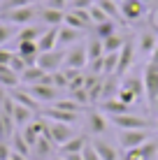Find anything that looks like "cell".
<instances>
[{
    "label": "cell",
    "instance_id": "obj_1",
    "mask_svg": "<svg viewBox=\"0 0 158 160\" xmlns=\"http://www.w3.org/2000/svg\"><path fill=\"white\" fill-rule=\"evenodd\" d=\"M37 9L40 7H35V5L14 7V9H7V12H0V19L12 26H30L33 21H37Z\"/></svg>",
    "mask_w": 158,
    "mask_h": 160
},
{
    "label": "cell",
    "instance_id": "obj_2",
    "mask_svg": "<svg viewBox=\"0 0 158 160\" xmlns=\"http://www.w3.org/2000/svg\"><path fill=\"white\" fill-rule=\"evenodd\" d=\"M44 135L58 148H61L65 142H70L77 132H74V128H72V125H68V123H58V121H47L44 118Z\"/></svg>",
    "mask_w": 158,
    "mask_h": 160
},
{
    "label": "cell",
    "instance_id": "obj_3",
    "mask_svg": "<svg viewBox=\"0 0 158 160\" xmlns=\"http://www.w3.org/2000/svg\"><path fill=\"white\" fill-rule=\"evenodd\" d=\"M151 139L149 128H135V130H119V146L123 151H133V148L142 146L144 142Z\"/></svg>",
    "mask_w": 158,
    "mask_h": 160
},
{
    "label": "cell",
    "instance_id": "obj_4",
    "mask_svg": "<svg viewBox=\"0 0 158 160\" xmlns=\"http://www.w3.org/2000/svg\"><path fill=\"white\" fill-rule=\"evenodd\" d=\"M84 128L91 137H102L110 128V116H105L100 109H91L84 114Z\"/></svg>",
    "mask_w": 158,
    "mask_h": 160
},
{
    "label": "cell",
    "instance_id": "obj_5",
    "mask_svg": "<svg viewBox=\"0 0 158 160\" xmlns=\"http://www.w3.org/2000/svg\"><path fill=\"white\" fill-rule=\"evenodd\" d=\"M63 63H65V49H54V51H42L37 56V65L44 70L47 74L51 72H58L63 70Z\"/></svg>",
    "mask_w": 158,
    "mask_h": 160
},
{
    "label": "cell",
    "instance_id": "obj_6",
    "mask_svg": "<svg viewBox=\"0 0 158 160\" xmlns=\"http://www.w3.org/2000/svg\"><path fill=\"white\" fill-rule=\"evenodd\" d=\"M119 9H121V19L130 21V23H137L140 19L149 14V7L140 0H119Z\"/></svg>",
    "mask_w": 158,
    "mask_h": 160
},
{
    "label": "cell",
    "instance_id": "obj_7",
    "mask_svg": "<svg viewBox=\"0 0 158 160\" xmlns=\"http://www.w3.org/2000/svg\"><path fill=\"white\" fill-rule=\"evenodd\" d=\"M149 26H151V28H146L142 35L137 37V49L142 51V56H146V58H151L154 49L158 47V32H156V19H154V14L149 16Z\"/></svg>",
    "mask_w": 158,
    "mask_h": 160
},
{
    "label": "cell",
    "instance_id": "obj_8",
    "mask_svg": "<svg viewBox=\"0 0 158 160\" xmlns=\"http://www.w3.org/2000/svg\"><path fill=\"white\" fill-rule=\"evenodd\" d=\"M142 81H144V95H146V102H154L158 98V65L156 63H146L144 72H142Z\"/></svg>",
    "mask_w": 158,
    "mask_h": 160
},
{
    "label": "cell",
    "instance_id": "obj_9",
    "mask_svg": "<svg viewBox=\"0 0 158 160\" xmlns=\"http://www.w3.org/2000/svg\"><path fill=\"white\" fill-rule=\"evenodd\" d=\"M89 65V56H86V44H74V47L65 49V63L63 68H70V70H84Z\"/></svg>",
    "mask_w": 158,
    "mask_h": 160
},
{
    "label": "cell",
    "instance_id": "obj_10",
    "mask_svg": "<svg viewBox=\"0 0 158 160\" xmlns=\"http://www.w3.org/2000/svg\"><path fill=\"white\" fill-rule=\"evenodd\" d=\"M110 123L116 125L119 130H135V128H151V123L144 116L137 114H119V116H110Z\"/></svg>",
    "mask_w": 158,
    "mask_h": 160
},
{
    "label": "cell",
    "instance_id": "obj_11",
    "mask_svg": "<svg viewBox=\"0 0 158 160\" xmlns=\"http://www.w3.org/2000/svg\"><path fill=\"white\" fill-rule=\"evenodd\" d=\"M63 26H70V28H77V30H89L93 26V21L89 16V9H70V12H65Z\"/></svg>",
    "mask_w": 158,
    "mask_h": 160
},
{
    "label": "cell",
    "instance_id": "obj_12",
    "mask_svg": "<svg viewBox=\"0 0 158 160\" xmlns=\"http://www.w3.org/2000/svg\"><path fill=\"white\" fill-rule=\"evenodd\" d=\"M40 116L47 118V121H58V123H68V125H74L77 121L84 116V114H72V112H63L58 107H47V109H40Z\"/></svg>",
    "mask_w": 158,
    "mask_h": 160
},
{
    "label": "cell",
    "instance_id": "obj_13",
    "mask_svg": "<svg viewBox=\"0 0 158 160\" xmlns=\"http://www.w3.org/2000/svg\"><path fill=\"white\" fill-rule=\"evenodd\" d=\"M26 91H28L40 104H42V102H51V100L56 102V100H58V88L51 86V84H33V86L26 88Z\"/></svg>",
    "mask_w": 158,
    "mask_h": 160
},
{
    "label": "cell",
    "instance_id": "obj_14",
    "mask_svg": "<svg viewBox=\"0 0 158 160\" xmlns=\"http://www.w3.org/2000/svg\"><path fill=\"white\" fill-rule=\"evenodd\" d=\"M91 144H93L95 153L100 156V160H119V158H121L119 148L114 146L112 142H107L105 137H93V139H91Z\"/></svg>",
    "mask_w": 158,
    "mask_h": 160
},
{
    "label": "cell",
    "instance_id": "obj_15",
    "mask_svg": "<svg viewBox=\"0 0 158 160\" xmlns=\"http://www.w3.org/2000/svg\"><path fill=\"white\" fill-rule=\"evenodd\" d=\"M63 19H65V12L61 9H51V7H40L37 9V21L47 28H58L63 26Z\"/></svg>",
    "mask_w": 158,
    "mask_h": 160
},
{
    "label": "cell",
    "instance_id": "obj_16",
    "mask_svg": "<svg viewBox=\"0 0 158 160\" xmlns=\"http://www.w3.org/2000/svg\"><path fill=\"white\" fill-rule=\"evenodd\" d=\"M84 37V30L70 28V26H58V49H70L72 44H79Z\"/></svg>",
    "mask_w": 158,
    "mask_h": 160
},
{
    "label": "cell",
    "instance_id": "obj_17",
    "mask_svg": "<svg viewBox=\"0 0 158 160\" xmlns=\"http://www.w3.org/2000/svg\"><path fill=\"white\" fill-rule=\"evenodd\" d=\"M133 56H135V42L133 40H126V44L121 47V51H119V65H116V74L123 77L130 70V65H133Z\"/></svg>",
    "mask_w": 158,
    "mask_h": 160
},
{
    "label": "cell",
    "instance_id": "obj_18",
    "mask_svg": "<svg viewBox=\"0 0 158 160\" xmlns=\"http://www.w3.org/2000/svg\"><path fill=\"white\" fill-rule=\"evenodd\" d=\"M126 153H130V156L137 158V160H158V142L149 139V142H144L142 146L133 148V151H126Z\"/></svg>",
    "mask_w": 158,
    "mask_h": 160
},
{
    "label": "cell",
    "instance_id": "obj_19",
    "mask_svg": "<svg viewBox=\"0 0 158 160\" xmlns=\"http://www.w3.org/2000/svg\"><path fill=\"white\" fill-rule=\"evenodd\" d=\"M16 53L23 58L26 65H37V56H40L37 42H16Z\"/></svg>",
    "mask_w": 158,
    "mask_h": 160
},
{
    "label": "cell",
    "instance_id": "obj_20",
    "mask_svg": "<svg viewBox=\"0 0 158 160\" xmlns=\"http://www.w3.org/2000/svg\"><path fill=\"white\" fill-rule=\"evenodd\" d=\"M9 98H12V100L16 102V104H23V107H28V109H33V112H40L42 109V104L35 100V98L30 95L28 91H21V88H12V91H9Z\"/></svg>",
    "mask_w": 158,
    "mask_h": 160
},
{
    "label": "cell",
    "instance_id": "obj_21",
    "mask_svg": "<svg viewBox=\"0 0 158 160\" xmlns=\"http://www.w3.org/2000/svg\"><path fill=\"white\" fill-rule=\"evenodd\" d=\"M37 49H40V53L58 49V28H44V32L37 40Z\"/></svg>",
    "mask_w": 158,
    "mask_h": 160
},
{
    "label": "cell",
    "instance_id": "obj_22",
    "mask_svg": "<svg viewBox=\"0 0 158 160\" xmlns=\"http://www.w3.org/2000/svg\"><path fill=\"white\" fill-rule=\"evenodd\" d=\"M9 116H12V121H14L16 128H26V125L35 118V112L28 109V107H23V104H16V102H14V109H12V114H9Z\"/></svg>",
    "mask_w": 158,
    "mask_h": 160
},
{
    "label": "cell",
    "instance_id": "obj_23",
    "mask_svg": "<svg viewBox=\"0 0 158 160\" xmlns=\"http://www.w3.org/2000/svg\"><path fill=\"white\" fill-rule=\"evenodd\" d=\"M21 84V77L14 72L9 65H0V88H5V91H12Z\"/></svg>",
    "mask_w": 158,
    "mask_h": 160
},
{
    "label": "cell",
    "instance_id": "obj_24",
    "mask_svg": "<svg viewBox=\"0 0 158 160\" xmlns=\"http://www.w3.org/2000/svg\"><path fill=\"white\" fill-rule=\"evenodd\" d=\"M44 32L42 26H21V30H16V42H37L40 35Z\"/></svg>",
    "mask_w": 158,
    "mask_h": 160
},
{
    "label": "cell",
    "instance_id": "obj_25",
    "mask_svg": "<svg viewBox=\"0 0 158 160\" xmlns=\"http://www.w3.org/2000/svg\"><path fill=\"white\" fill-rule=\"evenodd\" d=\"M44 77H47V72L40 68V65H28V68L21 72V81L28 84V86H33V84H42Z\"/></svg>",
    "mask_w": 158,
    "mask_h": 160
},
{
    "label": "cell",
    "instance_id": "obj_26",
    "mask_svg": "<svg viewBox=\"0 0 158 160\" xmlns=\"http://www.w3.org/2000/svg\"><path fill=\"white\" fill-rule=\"evenodd\" d=\"M86 142H89V139H86L84 135H74L72 139L65 142L58 151H61L63 156H68V153H81V151H84V146H86Z\"/></svg>",
    "mask_w": 158,
    "mask_h": 160
},
{
    "label": "cell",
    "instance_id": "obj_27",
    "mask_svg": "<svg viewBox=\"0 0 158 160\" xmlns=\"http://www.w3.org/2000/svg\"><path fill=\"white\" fill-rule=\"evenodd\" d=\"M93 30H95V37H98V40H107V37L116 35V21H114V19H107V21H102V23H95Z\"/></svg>",
    "mask_w": 158,
    "mask_h": 160
},
{
    "label": "cell",
    "instance_id": "obj_28",
    "mask_svg": "<svg viewBox=\"0 0 158 160\" xmlns=\"http://www.w3.org/2000/svg\"><path fill=\"white\" fill-rule=\"evenodd\" d=\"M121 88L130 91L135 98H137V100H142V98H144V81L140 79V77H128V79L121 84Z\"/></svg>",
    "mask_w": 158,
    "mask_h": 160
},
{
    "label": "cell",
    "instance_id": "obj_29",
    "mask_svg": "<svg viewBox=\"0 0 158 160\" xmlns=\"http://www.w3.org/2000/svg\"><path fill=\"white\" fill-rule=\"evenodd\" d=\"M54 146H56V144H54L47 135H40V139H37L35 146H33V153H35V156H40V158H47V156H51Z\"/></svg>",
    "mask_w": 158,
    "mask_h": 160
},
{
    "label": "cell",
    "instance_id": "obj_30",
    "mask_svg": "<svg viewBox=\"0 0 158 160\" xmlns=\"http://www.w3.org/2000/svg\"><path fill=\"white\" fill-rule=\"evenodd\" d=\"M14 121L9 114H5V112H0V139H12V135H14Z\"/></svg>",
    "mask_w": 158,
    "mask_h": 160
},
{
    "label": "cell",
    "instance_id": "obj_31",
    "mask_svg": "<svg viewBox=\"0 0 158 160\" xmlns=\"http://www.w3.org/2000/svg\"><path fill=\"white\" fill-rule=\"evenodd\" d=\"M54 107L63 109V112H72V114H86V107H84V104H79L77 100H72V98L56 100V102H54Z\"/></svg>",
    "mask_w": 158,
    "mask_h": 160
},
{
    "label": "cell",
    "instance_id": "obj_32",
    "mask_svg": "<svg viewBox=\"0 0 158 160\" xmlns=\"http://www.w3.org/2000/svg\"><path fill=\"white\" fill-rule=\"evenodd\" d=\"M86 56H89V60H95V58H102V56H105V47H102V40L93 37V40L86 42Z\"/></svg>",
    "mask_w": 158,
    "mask_h": 160
},
{
    "label": "cell",
    "instance_id": "obj_33",
    "mask_svg": "<svg viewBox=\"0 0 158 160\" xmlns=\"http://www.w3.org/2000/svg\"><path fill=\"white\" fill-rule=\"evenodd\" d=\"M123 44H126V37H121L119 32H116V35H112V37H107V40H102L105 53H116V51H121Z\"/></svg>",
    "mask_w": 158,
    "mask_h": 160
},
{
    "label": "cell",
    "instance_id": "obj_34",
    "mask_svg": "<svg viewBox=\"0 0 158 160\" xmlns=\"http://www.w3.org/2000/svg\"><path fill=\"white\" fill-rule=\"evenodd\" d=\"M95 2L105 9V14L110 16V19H114V21L121 19V9H119V2H116V0H95Z\"/></svg>",
    "mask_w": 158,
    "mask_h": 160
},
{
    "label": "cell",
    "instance_id": "obj_35",
    "mask_svg": "<svg viewBox=\"0 0 158 160\" xmlns=\"http://www.w3.org/2000/svg\"><path fill=\"white\" fill-rule=\"evenodd\" d=\"M116 65H119V51L116 53H105L102 56V74H116Z\"/></svg>",
    "mask_w": 158,
    "mask_h": 160
},
{
    "label": "cell",
    "instance_id": "obj_36",
    "mask_svg": "<svg viewBox=\"0 0 158 160\" xmlns=\"http://www.w3.org/2000/svg\"><path fill=\"white\" fill-rule=\"evenodd\" d=\"M14 37H16V26L0 21V47H5V44L9 40H14Z\"/></svg>",
    "mask_w": 158,
    "mask_h": 160
},
{
    "label": "cell",
    "instance_id": "obj_37",
    "mask_svg": "<svg viewBox=\"0 0 158 160\" xmlns=\"http://www.w3.org/2000/svg\"><path fill=\"white\" fill-rule=\"evenodd\" d=\"M89 16H91V21H93V26H95V23H102V21L110 19V16L105 14V9H102L98 2H93V5L89 7Z\"/></svg>",
    "mask_w": 158,
    "mask_h": 160
},
{
    "label": "cell",
    "instance_id": "obj_38",
    "mask_svg": "<svg viewBox=\"0 0 158 160\" xmlns=\"http://www.w3.org/2000/svg\"><path fill=\"white\" fill-rule=\"evenodd\" d=\"M26 5H33V0H5L0 5V12H7V9H14V7H26Z\"/></svg>",
    "mask_w": 158,
    "mask_h": 160
},
{
    "label": "cell",
    "instance_id": "obj_39",
    "mask_svg": "<svg viewBox=\"0 0 158 160\" xmlns=\"http://www.w3.org/2000/svg\"><path fill=\"white\" fill-rule=\"evenodd\" d=\"M81 158L84 160H100V156L95 153V148L91 142H86V146H84V151H81Z\"/></svg>",
    "mask_w": 158,
    "mask_h": 160
},
{
    "label": "cell",
    "instance_id": "obj_40",
    "mask_svg": "<svg viewBox=\"0 0 158 160\" xmlns=\"http://www.w3.org/2000/svg\"><path fill=\"white\" fill-rule=\"evenodd\" d=\"M70 5V0H47L44 7H51V9H61V12H65Z\"/></svg>",
    "mask_w": 158,
    "mask_h": 160
},
{
    "label": "cell",
    "instance_id": "obj_41",
    "mask_svg": "<svg viewBox=\"0 0 158 160\" xmlns=\"http://www.w3.org/2000/svg\"><path fill=\"white\" fill-rule=\"evenodd\" d=\"M95 0H70V9H89Z\"/></svg>",
    "mask_w": 158,
    "mask_h": 160
},
{
    "label": "cell",
    "instance_id": "obj_42",
    "mask_svg": "<svg viewBox=\"0 0 158 160\" xmlns=\"http://www.w3.org/2000/svg\"><path fill=\"white\" fill-rule=\"evenodd\" d=\"M12 156V146H9V142L0 139V160H9Z\"/></svg>",
    "mask_w": 158,
    "mask_h": 160
},
{
    "label": "cell",
    "instance_id": "obj_43",
    "mask_svg": "<svg viewBox=\"0 0 158 160\" xmlns=\"http://www.w3.org/2000/svg\"><path fill=\"white\" fill-rule=\"evenodd\" d=\"M12 56H14V51H9V49L0 47V65H9V60H12Z\"/></svg>",
    "mask_w": 158,
    "mask_h": 160
},
{
    "label": "cell",
    "instance_id": "obj_44",
    "mask_svg": "<svg viewBox=\"0 0 158 160\" xmlns=\"http://www.w3.org/2000/svg\"><path fill=\"white\" fill-rule=\"evenodd\" d=\"M65 160H84L81 158V153H68V156H63Z\"/></svg>",
    "mask_w": 158,
    "mask_h": 160
},
{
    "label": "cell",
    "instance_id": "obj_45",
    "mask_svg": "<svg viewBox=\"0 0 158 160\" xmlns=\"http://www.w3.org/2000/svg\"><path fill=\"white\" fill-rule=\"evenodd\" d=\"M151 112H154V116H158V98L151 102Z\"/></svg>",
    "mask_w": 158,
    "mask_h": 160
},
{
    "label": "cell",
    "instance_id": "obj_46",
    "mask_svg": "<svg viewBox=\"0 0 158 160\" xmlns=\"http://www.w3.org/2000/svg\"><path fill=\"white\" fill-rule=\"evenodd\" d=\"M149 60H151V63H156V65H158V47L154 49V53H151V58H149Z\"/></svg>",
    "mask_w": 158,
    "mask_h": 160
},
{
    "label": "cell",
    "instance_id": "obj_47",
    "mask_svg": "<svg viewBox=\"0 0 158 160\" xmlns=\"http://www.w3.org/2000/svg\"><path fill=\"white\" fill-rule=\"evenodd\" d=\"M119 160H137V158H133V156H130V153H126V156H121Z\"/></svg>",
    "mask_w": 158,
    "mask_h": 160
},
{
    "label": "cell",
    "instance_id": "obj_48",
    "mask_svg": "<svg viewBox=\"0 0 158 160\" xmlns=\"http://www.w3.org/2000/svg\"><path fill=\"white\" fill-rule=\"evenodd\" d=\"M140 2H144V5H146V7H149V5H154V2H156V0H140Z\"/></svg>",
    "mask_w": 158,
    "mask_h": 160
},
{
    "label": "cell",
    "instance_id": "obj_49",
    "mask_svg": "<svg viewBox=\"0 0 158 160\" xmlns=\"http://www.w3.org/2000/svg\"><path fill=\"white\" fill-rule=\"evenodd\" d=\"M154 130H156V135H158V116H156V121H154Z\"/></svg>",
    "mask_w": 158,
    "mask_h": 160
},
{
    "label": "cell",
    "instance_id": "obj_50",
    "mask_svg": "<svg viewBox=\"0 0 158 160\" xmlns=\"http://www.w3.org/2000/svg\"><path fill=\"white\" fill-rule=\"evenodd\" d=\"M51 160H65V158L63 156H56V158H51Z\"/></svg>",
    "mask_w": 158,
    "mask_h": 160
},
{
    "label": "cell",
    "instance_id": "obj_51",
    "mask_svg": "<svg viewBox=\"0 0 158 160\" xmlns=\"http://www.w3.org/2000/svg\"><path fill=\"white\" fill-rule=\"evenodd\" d=\"M33 2H42V5H44V2H47V0H33Z\"/></svg>",
    "mask_w": 158,
    "mask_h": 160
}]
</instances>
